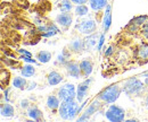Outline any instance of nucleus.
I'll return each mask as SVG.
<instances>
[{"instance_id": "31", "label": "nucleus", "mask_w": 148, "mask_h": 122, "mask_svg": "<svg viewBox=\"0 0 148 122\" xmlns=\"http://www.w3.org/2000/svg\"><path fill=\"white\" fill-rule=\"evenodd\" d=\"M19 59H22L23 61H25V62H27V63H32V65H37V60H34V59H32V57H27V55H21L19 57Z\"/></svg>"}, {"instance_id": "14", "label": "nucleus", "mask_w": 148, "mask_h": 122, "mask_svg": "<svg viewBox=\"0 0 148 122\" xmlns=\"http://www.w3.org/2000/svg\"><path fill=\"white\" fill-rule=\"evenodd\" d=\"M64 80V77L62 76V73H59L58 71H50L47 76V82L50 86H56V85H59Z\"/></svg>"}, {"instance_id": "26", "label": "nucleus", "mask_w": 148, "mask_h": 122, "mask_svg": "<svg viewBox=\"0 0 148 122\" xmlns=\"http://www.w3.org/2000/svg\"><path fill=\"white\" fill-rule=\"evenodd\" d=\"M74 13L79 17L87 16L89 14V7L86 3H83V5H76V7L74 8Z\"/></svg>"}, {"instance_id": "9", "label": "nucleus", "mask_w": 148, "mask_h": 122, "mask_svg": "<svg viewBox=\"0 0 148 122\" xmlns=\"http://www.w3.org/2000/svg\"><path fill=\"white\" fill-rule=\"evenodd\" d=\"M65 69H66V72H67L71 77H73V78L83 77L81 68H80V62H76V61H74V60H70V61L65 65Z\"/></svg>"}, {"instance_id": "37", "label": "nucleus", "mask_w": 148, "mask_h": 122, "mask_svg": "<svg viewBox=\"0 0 148 122\" xmlns=\"http://www.w3.org/2000/svg\"><path fill=\"white\" fill-rule=\"evenodd\" d=\"M74 5H83V3H87L89 0H71Z\"/></svg>"}, {"instance_id": "8", "label": "nucleus", "mask_w": 148, "mask_h": 122, "mask_svg": "<svg viewBox=\"0 0 148 122\" xmlns=\"http://www.w3.org/2000/svg\"><path fill=\"white\" fill-rule=\"evenodd\" d=\"M91 83H92V78H88L87 77V79H84L83 82H81L77 85V87H76V101L79 103H82L86 100Z\"/></svg>"}, {"instance_id": "5", "label": "nucleus", "mask_w": 148, "mask_h": 122, "mask_svg": "<svg viewBox=\"0 0 148 122\" xmlns=\"http://www.w3.org/2000/svg\"><path fill=\"white\" fill-rule=\"evenodd\" d=\"M57 96L60 98V101L76 100V88L73 84L66 83L57 90Z\"/></svg>"}, {"instance_id": "21", "label": "nucleus", "mask_w": 148, "mask_h": 122, "mask_svg": "<svg viewBox=\"0 0 148 122\" xmlns=\"http://www.w3.org/2000/svg\"><path fill=\"white\" fill-rule=\"evenodd\" d=\"M12 83H13L14 87L17 88V89H21V90L26 89V86H27V82H26L24 76H16V77H14Z\"/></svg>"}, {"instance_id": "30", "label": "nucleus", "mask_w": 148, "mask_h": 122, "mask_svg": "<svg viewBox=\"0 0 148 122\" xmlns=\"http://www.w3.org/2000/svg\"><path fill=\"white\" fill-rule=\"evenodd\" d=\"M104 44H105V33L100 34V36H99V40H98V44H97V51H100V50L103 49Z\"/></svg>"}, {"instance_id": "35", "label": "nucleus", "mask_w": 148, "mask_h": 122, "mask_svg": "<svg viewBox=\"0 0 148 122\" xmlns=\"http://www.w3.org/2000/svg\"><path fill=\"white\" fill-rule=\"evenodd\" d=\"M34 88H37V83H36V82L27 83V87H26L27 90H32V89H34Z\"/></svg>"}, {"instance_id": "12", "label": "nucleus", "mask_w": 148, "mask_h": 122, "mask_svg": "<svg viewBox=\"0 0 148 122\" xmlns=\"http://www.w3.org/2000/svg\"><path fill=\"white\" fill-rule=\"evenodd\" d=\"M112 25V6L108 3L105 8L104 15H103V30L104 33H107L110 31V27Z\"/></svg>"}, {"instance_id": "6", "label": "nucleus", "mask_w": 148, "mask_h": 122, "mask_svg": "<svg viewBox=\"0 0 148 122\" xmlns=\"http://www.w3.org/2000/svg\"><path fill=\"white\" fill-rule=\"evenodd\" d=\"M76 31H79V33L83 35H90L96 32L97 30V24L96 22L91 19V18H88V19H82L81 22H79V24L75 26Z\"/></svg>"}, {"instance_id": "7", "label": "nucleus", "mask_w": 148, "mask_h": 122, "mask_svg": "<svg viewBox=\"0 0 148 122\" xmlns=\"http://www.w3.org/2000/svg\"><path fill=\"white\" fill-rule=\"evenodd\" d=\"M100 102H101V101H100L99 98H98V100H93L92 102L88 105V107L84 110V112L81 114V117L77 119V122L89 120L95 113H97V112L101 109V103H100Z\"/></svg>"}, {"instance_id": "33", "label": "nucleus", "mask_w": 148, "mask_h": 122, "mask_svg": "<svg viewBox=\"0 0 148 122\" xmlns=\"http://www.w3.org/2000/svg\"><path fill=\"white\" fill-rule=\"evenodd\" d=\"M113 53H114V47H113V45H110L107 49H105L104 55H105V57H111Z\"/></svg>"}, {"instance_id": "39", "label": "nucleus", "mask_w": 148, "mask_h": 122, "mask_svg": "<svg viewBox=\"0 0 148 122\" xmlns=\"http://www.w3.org/2000/svg\"><path fill=\"white\" fill-rule=\"evenodd\" d=\"M143 76L146 77V79H145V85H146V87L148 88V71L147 72H145V73H143Z\"/></svg>"}, {"instance_id": "11", "label": "nucleus", "mask_w": 148, "mask_h": 122, "mask_svg": "<svg viewBox=\"0 0 148 122\" xmlns=\"http://www.w3.org/2000/svg\"><path fill=\"white\" fill-rule=\"evenodd\" d=\"M99 36H100V34H98V33H96V32L90 35H87V37L83 40V41H84V49H86L87 51H91L95 48H97Z\"/></svg>"}, {"instance_id": "29", "label": "nucleus", "mask_w": 148, "mask_h": 122, "mask_svg": "<svg viewBox=\"0 0 148 122\" xmlns=\"http://www.w3.org/2000/svg\"><path fill=\"white\" fill-rule=\"evenodd\" d=\"M13 2H14L15 5L19 6V7L24 8V9L29 8V6H30V3H29V1H27V0H13Z\"/></svg>"}, {"instance_id": "23", "label": "nucleus", "mask_w": 148, "mask_h": 122, "mask_svg": "<svg viewBox=\"0 0 148 122\" xmlns=\"http://www.w3.org/2000/svg\"><path fill=\"white\" fill-rule=\"evenodd\" d=\"M57 8L60 13H71L73 9V2L71 0H60L57 3Z\"/></svg>"}, {"instance_id": "25", "label": "nucleus", "mask_w": 148, "mask_h": 122, "mask_svg": "<svg viewBox=\"0 0 148 122\" xmlns=\"http://www.w3.org/2000/svg\"><path fill=\"white\" fill-rule=\"evenodd\" d=\"M53 58V54L49 51L46 50H41L37 53V59L40 63H48Z\"/></svg>"}, {"instance_id": "13", "label": "nucleus", "mask_w": 148, "mask_h": 122, "mask_svg": "<svg viewBox=\"0 0 148 122\" xmlns=\"http://www.w3.org/2000/svg\"><path fill=\"white\" fill-rule=\"evenodd\" d=\"M69 49H70L71 52L80 53L81 51L86 50V49H84V41L81 40V38H79V37L73 38V40L70 42V44H69Z\"/></svg>"}, {"instance_id": "16", "label": "nucleus", "mask_w": 148, "mask_h": 122, "mask_svg": "<svg viewBox=\"0 0 148 122\" xmlns=\"http://www.w3.org/2000/svg\"><path fill=\"white\" fill-rule=\"evenodd\" d=\"M26 114H27V117L31 120H34V121H41V120H43L42 112H41L40 109H38L37 106H30L26 110Z\"/></svg>"}, {"instance_id": "2", "label": "nucleus", "mask_w": 148, "mask_h": 122, "mask_svg": "<svg viewBox=\"0 0 148 122\" xmlns=\"http://www.w3.org/2000/svg\"><path fill=\"white\" fill-rule=\"evenodd\" d=\"M122 92L124 94H127L128 96H138L140 95L141 93L145 92V88H146V85L145 83H143L140 79L138 78H129L127 80H124L122 83Z\"/></svg>"}, {"instance_id": "40", "label": "nucleus", "mask_w": 148, "mask_h": 122, "mask_svg": "<svg viewBox=\"0 0 148 122\" xmlns=\"http://www.w3.org/2000/svg\"><path fill=\"white\" fill-rule=\"evenodd\" d=\"M145 106L148 109V95L146 96V98H145Z\"/></svg>"}, {"instance_id": "10", "label": "nucleus", "mask_w": 148, "mask_h": 122, "mask_svg": "<svg viewBox=\"0 0 148 122\" xmlns=\"http://www.w3.org/2000/svg\"><path fill=\"white\" fill-rule=\"evenodd\" d=\"M55 20L60 27H63L64 30H67L73 23V16L71 15V13H60L56 16Z\"/></svg>"}, {"instance_id": "36", "label": "nucleus", "mask_w": 148, "mask_h": 122, "mask_svg": "<svg viewBox=\"0 0 148 122\" xmlns=\"http://www.w3.org/2000/svg\"><path fill=\"white\" fill-rule=\"evenodd\" d=\"M17 51H18V53H21V54H23V55H27V57H32V53H31V52H29L27 50H24V49H18Z\"/></svg>"}, {"instance_id": "24", "label": "nucleus", "mask_w": 148, "mask_h": 122, "mask_svg": "<svg viewBox=\"0 0 148 122\" xmlns=\"http://www.w3.org/2000/svg\"><path fill=\"white\" fill-rule=\"evenodd\" d=\"M36 65H32V63H27V65H24L22 68H21V73L22 76H24L25 78H30V77H33L36 75V68H34Z\"/></svg>"}, {"instance_id": "3", "label": "nucleus", "mask_w": 148, "mask_h": 122, "mask_svg": "<svg viewBox=\"0 0 148 122\" xmlns=\"http://www.w3.org/2000/svg\"><path fill=\"white\" fill-rule=\"evenodd\" d=\"M122 93V87L120 86V84H113L108 87L104 88L99 94H98V98L106 104H112L115 103L120 95Z\"/></svg>"}, {"instance_id": "19", "label": "nucleus", "mask_w": 148, "mask_h": 122, "mask_svg": "<svg viewBox=\"0 0 148 122\" xmlns=\"http://www.w3.org/2000/svg\"><path fill=\"white\" fill-rule=\"evenodd\" d=\"M0 113H1V117L3 118H13L15 114V109L12 104L6 102V103H2L0 106Z\"/></svg>"}, {"instance_id": "1", "label": "nucleus", "mask_w": 148, "mask_h": 122, "mask_svg": "<svg viewBox=\"0 0 148 122\" xmlns=\"http://www.w3.org/2000/svg\"><path fill=\"white\" fill-rule=\"evenodd\" d=\"M58 114L63 120H74L79 114V102L76 100L62 101L60 106L58 109Z\"/></svg>"}, {"instance_id": "20", "label": "nucleus", "mask_w": 148, "mask_h": 122, "mask_svg": "<svg viewBox=\"0 0 148 122\" xmlns=\"http://www.w3.org/2000/svg\"><path fill=\"white\" fill-rule=\"evenodd\" d=\"M70 57H71V51L70 49H64L62 52L57 55L56 59V65H60V66H65L69 61H70Z\"/></svg>"}, {"instance_id": "38", "label": "nucleus", "mask_w": 148, "mask_h": 122, "mask_svg": "<svg viewBox=\"0 0 148 122\" xmlns=\"http://www.w3.org/2000/svg\"><path fill=\"white\" fill-rule=\"evenodd\" d=\"M33 22L37 24L38 26H40V25H42V19L40 17H34V19H33Z\"/></svg>"}, {"instance_id": "4", "label": "nucleus", "mask_w": 148, "mask_h": 122, "mask_svg": "<svg viewBox=\"0 0 148 122\" xmlns=\"http://www.w3.org/2000/svg\"><path fill=\"white\" fill-rule=\"evenodd\" d=\"M105 118L111 122H121L125 119V111L119 105L112 104L105 112Z\"/></svg>"}, {"instance_id": "28", "label": "nucleus", "mask_w": 148, "mask_h": 122, "mask_svg": "<svg viewBox=\"0 0 148 122\" xmlns=\"http://www.w3.org/2000/svg\"><path fill=\"white\" fill-rule=\"evenodd\" d=\"M147 19H148V16H146V15H140V16H136L131 22L134 23L136 25H138L139 27H141L147 22Z\"/></svg>"}, {"instance_id": "17", "label": "nucleus", "mask_w": 148, "mask_h": 122, "mask_svg": "<svg viewBox=\"0 0 148 122\" xmlns=\"http://www.w3.org/2000/svg\"><path fill=\"white\" fill-rule=\"evenodd\" d=\"M89 7L95 13H100L108 5V0H89Z\"/></svg>"}, {"instance_id": "18", "label": "nucleus", "mask_w": 148, "mask_h": 122, "mask_svg": "<svg viewBox=\"0 0 148 122\" xmlns=\"http://www.w3.org/2000/svg\"><path fill=\"white\" fill-rule=\"evenodd\" d=\"M60 98L58 96H55V95H49L47 97V101H46V104H47V107L49 110H51L53 112L55 111H58L59 106H60Z\"/></svg>"}, {"instance_id": "27", "label": "nucleus", "mask_w": 148, "mask_h": 122, "mask_svg": "<svg viewBox=\"0 0 148 122\" xmlns=\"http://www.w3.org/2000/svg\"><path fill=\"white\" fill-rule=\"evenodd\" d=\"M9 78H10V75H9V71L7 69H1V89H5V86L8 85L9 83Z\"/></svg>"}, {"instance_id": "22", "label": "nucleus", "mask_w": 148, "mask_h": 122, "mask_svg": "<svg viewBox=\"0 0 148 122\" xmlns=\"http://www.w3.org/2000/svg\"><path fill=\"white\" fill-rule=\"evenodd\" d=\"M137 57L141 60L148 61V43L143 42L139 44V47L137 48Z\"/></svg>"}, {"instance_id": "32", "label": "nucleus", "mask_w": 148, "mask_h": 122, "mask_svg": "<svg viewBox=\"0 0 148 122\" xmlns=\"http://www.w3.org/2000/svg\"><path fill=\"white\" fill-rule=\"evenodd\" d=\"M140 31H141L143 35H144L146 38H148V19H147V22L140 27Z\"/></svg>"}, {"instance_id": "15", "label": "nucleus", "mask_w": 148, "mask_h": 122, "mask_svg": "<svg viewBox=\"0 0 148 122\" xmlns=\"http://www.w3.org/2000/svg\"><path fill=\"white\" fill-rule=\"evenodd\" d=\"M80 68H81L83 77H89L92 73V70H93L92 61L91 60H88V59H84V60L80 61Z\"/></svg>"}, {"instance_id": "34", "label": "nucleus", "mask_w": 148, "mask_h": 122, "mask_svg": "<svg viewBox=\"0 0 148 122\" xmlns=\"http://www.w3.org/2000/svg\"><path fill=\"white\" fill-rule=\"evenodd\" d=\"M21 107H22V109L27 110V109L30 107V103H29V101H27V100H22V101H21Z\"/></svg>"}]
</instances>
